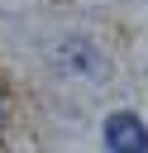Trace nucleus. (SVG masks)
I'll return each mask as SVG.
<instances>
[{
    "instance_id": "1",
    "label": "nucleus",
    "mask_w": 148,
    "mask_h": 153,
    "mask_svg": "<svg viewBox=\"0 0 148 153\" xmlns=\"http://www.w3.org/2000/svg\"><path fill=\"white\" fill-rule=\"evenodd\" d=\"M105 148L110 153H148V124L134 115V110H115L105 115Z\"/></svg>"
},
{
    "instance_id": "2",
    "label": "nucleus",
    "mask_w": 148,
    "mask_h": 153,
    "mask_svg": "<svg viewBox=\"0 0 148 153\" xmlns=\"http://www.w3.org/2000/svg\"><path fill=\"white\" fill-rule=\"evenodd\" d=\"M57 62H62L67 72H81V76H91V81L105 72V57H100V53H95L86 38H62V48H57Z\"/></svg>"
}]
</instances>
